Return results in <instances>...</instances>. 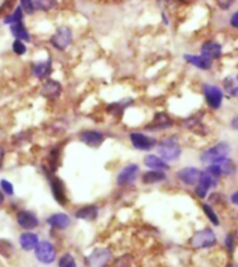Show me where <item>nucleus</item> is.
Returning <instances> with one entry per match:
<instances>
[{"mask_svg":"<svg viewBox=\"0 0 238 267\" xmlns=\"http://www.w3.org/2000/svg\"><path fill=\"white\" fill-rule=\"evenodd\" d=\"M229 154H230V145L227 142H219L212 148L204 150L199 156V160L206 166H209V164L222 162L226 157H229Z\"/></svg>","mask_w":238,"mask_h":267,"instance_id":"f257e3e1","label":"nucleus"},{"mask_svg":"<svg viewBox=\"0 0 238 267\" xmlns=\"http://www.w3.org/2000/svg\"><path fill=\"white\" fill-rule=\"evenodd\" d=\"M181 146L176 138H164L157 145V153L164 162H177L181 156Z\"/></svg>","mask_w":238,"mask_h":267,"instance_id":"f03ea898","label":"nucleus"},{"mask_svg":"<svg viewBox=\"0 0 238 267\" xmlns=\"http://www.w3.org/2000/svg\"><path fill=\"white\" fill-rule=\"evenodd\" d=\"M217 242L216 235L210 228H204L199 230L195 234L191 237V245L195 249H206V248H212Z\"/></svg>","mask_w":238,"mask_h":267,"instance_id":"7ed1b4c3","label":"nucleus"},{"mask_svg":"<svg viewBox=\"0 0 238 267\" xmlns=\"http://www.w3.org/2000/svg\"><path fill=\"white\" fill-rule=\"evenodd\" d=\"M217 182H219V178L214 177L212 173H209V171L205 169V170L202 171V174H201V177H199V181H198L197 185H195V194L198 195V198L205 199L206 195L209 194V191H210L212 188L217 185Z\"/></svg>","mask_w":238,"mask_h":267,"instance_id":"20e7f679","label":"nucleus"},{"mask_svg":"<svg viewBox=\"0 0 238 267\" xmlns=\"http://www.w3.org/2000/svg\"><path fill=\"white\" fill-rule=\"evenodd\" d=\"M33 251H35V258L43 265H52L56 260V248L49 241H39Z\"/></svg>","mask_w":238,"mask_h":267,"instance_id":"39448f33","label":"nucleus"},{"mask_svg":"<svg viewBox=\"0 0 238 267\" xmlns=\"http://www.w3.org/2000/svg\"><path fill=\"white\" fill-rule=\"evenodd\" d=\"M73 42V31L68 27H59L50 38V45L58 50H66Z\"/></svg>","mask_w":238,"mask_h":267,"instance_id":"423d86ee","label":"nucleus"},{"mask_svg":"<svg viewBox=\"0 0 238 267\" xmlns=\"http://www.w3.org/2000/svg\"><path fill=\"white\" fill-rule=\"evenodd\" d=\"M85 262L88 267H106L112 262V252L107 248H96L87 256Z\"/></svg>","mask_w":238,"mask_h":267,"instance_id":"0eeeda50","label":"nucleus"},{"mask_svg":"<svg viewBox=\"0 0 238 267\" xmlns=\"http://www.w3.org/2000/svg\"><path fill=\"white\" fill-rule=\"evenodd\" d=\"M204 96H205L206 103H208V106H209L210 109L217 110V109L222 107L223 92L219 87L210 85V84L205 85V87H204Z\"/></svg>","mask_w":238,"mask_h":267,"instance_id":"6e6552de","label":"nucleus"},{"mask_svg":"<svg viewBox=\"0 0 238 267\" xmlns=\"http://www.w3.org/2000/svg\"><path fill=\"white\" fill-rule=\"evenodd\" d=\"M130 141H131L132 146L138 150H150L156 146V139L149 137L147 134L142 132H131L130 134Z\"/></svg>","mask_w":238,"mask_h":267,"instance_id":"1a4fd4ad","label":"nucleus"},{"mask_svg":"<svg viewBox=\"0 0 238 267\" xmlns=\"http://www.w3.org/2000/svg\"><path fill=\"white\" fill-rule=\"evenodd\" d=\"M138 173H140L138 164H134V163L127 164L125 167L121 169V171L117 176V185L125 186L128 185V184H132L137 179V177H138Z\"/></svg>","mask_w":238,"mask_h":267,"instance_id":"9d476101","label":"nucleus"},{"mask_svg":"<svg viewBox=\"0 0 238 267\" xmlns=\"http://www.w3.org/2000/svg\"><path fill=\"white\" fill-rule=\"evenodd\" d=\"M201 174H202V170H199L197 167H184L177 171V178L185 185L195 186L199 181Z\"/></svg>","mask_w":238,"mask_h":267,"instance_id":"9b49d317","label":"nucleus"},{"mask_svg":"<svg viewBox=\"0 0 238 267\" xmlns=\"http://www.w3.org/2000/svg\"><path fill=\"white\" fill-rule=\"evenodd\" d=\"M17 224L27 231H30L39 226V219L32 211L21 210L17 213Z\"/></svg>","mask_w":238,"mask_h":267,"instance_id":"f8f14e48","label":"nucleus"},{"mask_svg":"<svg viewBox=\"0 0 238 267\" xmlns=\"http://www.w3.org/2000/svg\"><path fill=\"white\" fill-rule=\"evenodd\" d=\"M61 92H63V87L56 80H46L42 84L41 95L43 97H46V99L55 100L61 95Z\"/></svg>","mask_w":238,"mask_h":267,"instance_id":"ddd939ff","label":"nucleus"},{"mask_svg":"<svg viewBox=\"0 0 238 267\" xmlns=\"http://www.w3.org/2000/svg\"><path fill=\"white\" fill-rule=\"evenodd\" d=\"M80 141L89 148H99L105 141V135L99 131L87 130L80 134Z\"/></svg>","mask_w":238,"mask_h":267,"instance_id":"4468645a","label":"nucleus"},{"mask_svg":"<svg viewBox=\"0 0 238 267\" xmlns=\"http://www.w3.org/2000/svg\"><path fill=\"white\" fill-rule=\"evenodd\" d=\"M173 119L169 116L167 113L164 112H159V113L155 114L153 120L149 122L148 130L150 131H160V130H166V128H170L173 127Z\"/></svg>","mask_w":238,"mask_h":267,"instance_id":"2eb2a0df","label":"nucleus"},{"mask_svg":"<svg viewBox=\"0 0 238 267\" xmlns=\"http://www.w3.org/2000/svg\"><path fill=\"white\" fill-rule=\"evenodd\" d=\"M49 179H50V189H52L53 198H55V199L58 201V203H60L61 206H64L67 203V194L63 181H61L59 177H49Z\"/></svg>","mask_w":238,"mask_h":267,"instance_id":"dca6fc26","label":"nucleus"},{"mask_svg":"<svg viewBox=\"0 0 238 267\" xmlns=\"http://www.w3.org/2000/svg\"><path fill=\"white\" fill-rule=\"evenodd\" d=\"M222 45L216 41H206L201 48V55L206 57V59H209V60H212V61L222 56Z\"/></svg>","mask_w":238,"mask_h":267,"instance_id":"f3484780","label":"nucleus"},{"mask_svg":"<svg viewBox=\"0 0 238 267\" xmlns=\"http://www.w3.org/2000/svg\"><path fill=\"white\" fill-rule=\"evenodd\" d=\"M52 71H53V67H52L50 59L45 61H38L32 65V74L38 80H48Z\"/></svg>","mask_w":238,"mask_h":267,"instance_id":"a211bd4d","label":"nucleus"},{"mask_svg":"<svg viewBox=\"0 0 238 267\" xmlns=\"http://www.w3.org/2000/svg\"><path fill=\"white\" fill-rule=\"evenodd\" d=\"M18 242H20V246L24 251H33L36 248V245L39 243V237L35 233L27 231V233H23V234L20 235Z\"/></svg>","mask_w":238,"mask_h":267,"instance_id":"6ab92c4d","label":"nucleus"},{"mask_svg":"<svg viewBox=\"0 0 238 267\" xmlns=\"http://www.w3.org/2000/svg\"><path fill=\"white\" fill-rule=\"evenodd\" d=\"M182 59L191 65H194V67L199 68V70L208 71V70L212 68V60L206 59V57H204L202 55H199V56H195V55H184Z\"/></svg>","mask_w":238,"mask_h":267,"instance_id":"aec40b11","label":"nucleus"},{"mask_svg":"<svg viewBox=\"0 0 238 267\" xmlns=\"http://www.w3.org/2000/svg\"><path fill=\"white\" fill-rule=\"evenodd\" d=\"M144 164H145L148 169H150V170L167 171L169 169H170L169 163L164 162L160 156H156V154H148V156H145V159H144Z\"/></svg>","mask_w":238,"mask_h":267,"instance_id":"412c9836","label":"nucleus"},{"mask_svg":"<svg viewBox=\"0 0 238 267\" xmlns=\"http://www.w3.org/2000/svg\"><path fill=\"white\" fill-rule=\"evenodd\" d=\"M99 214V208L95 205H87V206H82L80 209H77L74 211V216L77 219L85 220V221H92L98 217Z\"/></svg>","mask_w":238,"mask_h":267,"instance_id":"4be33fe9","label":"nucleus"},{"mask_svg":"<svg viewBox=\"0 0 238 267\" xmlns=\"http://www.w3.org/2000/svg\"><path fill=\"white\" fill-rule=\"evenodd\" d=\"M48 224L56 230H66L71 224V220L64 213H55L48 219Z\"/></svg>","mask_w":238,"mask_h":267,"instance_id":"5701e85b","label":"nucleus"},{"mask_svg":"<svg viewBox=\"0 0 238 267\" xmlns=\"http://www.w3.org/2000/svg\"><path fill=\"white\" fill-rule=\"evenodd\" d=\"M223 88H224V92H226L229 96H238V75H236V74L227 75V77L223 80Z\"/></svg>","mask_w":238,"mask_h":267,"instance_id":"b1692460","label":"nucleus"},{"mask_svg":"<svg viewBox=\"0 0 238 267\" xmlns=\"http://www.w3.org/2000/svg\"><path fill=\"white\" fill-rule=\"evenodd\" d=\"M164 179H166V174H164V171L160 170H149L142 176V182L147 185L157 184V182H162Z\"/></svg>","mask_w":238,"mask_h":267,"instance_id":"393cba45","label":"nucleus"},{"mask_svg":"<svg viewBox=\"0 0 238 267\" xmlns=\"http://www.w3.org/2000/svg\"><path fill=\"white\" fill-rule=\"evenodd\" d=\"M10 32L13 33V36L16 39H20V41L28 42L31 38H30V32L27 31V28L23 24V21L20 23H14V24L10 25Z\"/></svg>","mask_w":238,"mask_h":267,"instance_id":"a878e982","label":"nucleus"},{"mask_svg":"<svg viewBox=\"0 0 238 267\" xmlns=\"http://www.w3.org/2000/svg\"><path fill=\"white\" fill-rule=\"evenodd\" d=\"M216 164H219L223 176H233V174L237 173V166H236V163L233 162L230 157H226L224 160L216 163Z\"/></svg>","mask_w":238,"mask_h":267,"instance_id":"bb28decb","label":"nucleus"},{"mask_svg":"<svg viewBox=\"0 0 238 267\" xmlns=\"http://www.w3.org/2000/svg\"><path fill=\"white\" fill-rule=\"evenodd\" d=\"M130 99H125L123 102H115V103H110V105L106 107V112L107 113L113 114V116H119V114H121L125 110V107L127 106H130L131 103H127Z\"/></svg>","mask_w":238,"mask_h":267,"instance_id":"cd10ccee","label":"nucleus"},{"mask_svg":"<svg viewBox=\"0 0 238 267\" xmlns=\"http://www.w3.org/2000/svg\"><path fill=\"white\" fill-rule=\"evenodd\" d=\"M35 8L41 10V11H50L52 8L56 7L58 0H33Z\"/></svg>","mask_w":238,"mask_h":267,"instance_id":"c85d7f7f","label":"nucleus"},{"mask_svg":"<svg viewBox=\"0 0 238 267\" xmlns=\"http://www.w3.org/2000/svg\"><path fill=\"white\" fill-rule=\"evenodd\" d=\"M202 209H204V211H205L206 217L210 220V221L213 223L214 226H220V220H219L217 214H216V211L212 209V206H210V205H208V203H204V205H202Z\"/></svg>","mask_w":238,"mask_h":267,"instance_id":"c756f323","label":"nucleus"},{"mask_svg":"<svg viewBox=\"0 0 238 267\" xmlns=\"http://www.w3.org/2000/svg\"><path fill=\"white\" fill-rule=\"evenodd\" d=\"M59 267H77L74 256L71 253H64L60 259H59Z\"/></svg>","mask_w":238,"mask_h":267,"instance_id":"7c9ffc66","label":"nucleus"},{"mask_svg":"<svg viewBox=\"0 0 238 267\" xmlns=\"http://www.w3.org/2000/svg\"><path fill=\"white\" fill-rule=\"evenodd\" d=\"M20 21H23V10H21V7H17L13 14H10V16L4 18V23L10 25L14 24V23H20Z\"/></svg>","mask_w":238,"mask_h":267,"instance_id":"2f4dec72","label":"nucleus"},{"mask_svg":"<svg viewBox=\"0 0 238 267\" xmlns=\"http://www.w3.org/2000/svg\"><path fill=\"white\" fill-rule=\"evenodd\" d=\"M0 255L4 258H10L13 255V243L8 241H0Z\"/></svg>","mask_w":238,"mask_h":267,"instance_id":"473e14b6","label":"nucleus"},{"mask_svg":"<svg viewBox=\"0 0 238 267\" xmlns=\"http://www.w3.org/2000/svg\"><path fill=\"white\" fill-rule=\"evenodd\" d=\"M20 3H21L20 7L25 14H33V11L36 10L35 4H33V0H20Z\"/></svg>","mask_w":238,"mask_h":267,"instance_id":"72a5a7b5","label":"nucleus"},{"mask_svg":"<svg viewBox=\"0 0 238 267\" xmlns=\"http://www.w3.org/2000/svg\"><path fill=\"white\" fill-rule=\"evenodd\" d=\"M13 52L16 53L17 56H23L27 53V46H25V43L23 41H20V39H16L14 43H13Z\"/></svg>","mask_w":238,"mask_h":267,"instance_id":"f704fd0d","label":"nucleus"},{"mask_svg":"<svg viewBox=\"0 0 238 267\" xmlns=\"http://www.w3.org/2000/svg\"><path fill=\"white\" fill-rule=\"evenodd\" d=\"M0 189L6 195H14V186L11 185V182H8L7 179L0 181Z\"/></svg>","mask_w":238,"mask_h":267,"instance_id":"c9c22d12","label":"nucleus"},{"mask_svg":"<svg viewBox=\"0 0 238 267\" xmlns=\"http://www.w3.org/2000/svg\"><path fill=\"white\" fill-rule=\"evenodd\" d=\"M236 0H216L217 6L222 8V10H229V8L234 4Z\"/></svg>","mask_w":238,"mask_h":267,"instance_id":"e433bc0d","label":"nucleus"},{"mask_svg":"<svg viewBox=\"0 0 238 267\" xmlns=\"http://www.w3.org/2000/svg\"><path fill=\"white\" fill-rule=\"evenodd\" d=\"M130 266V260H128V256H121L119 259L116 260L115 267H128Z\"/></svg>","mask_w":238,"mask_h":267,"instance_id":"4c0bfd02","label":"nucleus"},{"mask_svg":"<svg viewBox=\"0 0 238 267\" xmlns=\"http://www.w3.org/2000/svg\"><path fill=\"white\" fill-rule=\"evenodd\" d=\"M226 246L230 252L234 249V235L233 234H227V237H226Z\"/></svg>","mask_w":238,"mask_h":267,"instance_id":"58836bf2","label":"nucleus"},{"mask_svg":"<svg viewBox=\"0 0 238 267\" xmlns=\"http://www.w3.org/2000/svg\"><path fill=\"white\" fill-rule=\"evenodd\" d=\"M230 24H231V27H233V28H237V30H238V11H236V13H234V14L231 16Z\"/></svg>","mask_w":238,"mask_h":267,"instance_id":"ea45409f","label":"nucleus"},{"mask_svg":"<svg viewBox=\"0 0 238 267\" xmlns=\"http://www.w3.org/2000/svg\"><path fill=\"white\" fill-rule=\"evenodd\" d=\"M230 125H231V128H233V130L238 131V114L236 116V117H234V119H233V120H231Z\"/></svg>","mask_w":238,"mask_h":267,"instance_id":"a19ab883","label":"nucleus"},{"mask_svg":"<svg viewBox=\"0 0 238 267\" xmlns=\"http://www.w3.org/2000/svg\"><path fill=\"white\" fill-rule=\"evenodd\" d=\"M231 203H233V205H236V206H238V189L237 191H236V192H234V194L231 195Z\"/></svg>","mask_w":238,"mask_h":267,"instance_id":"79ce46f5","label":"nucleus"},{"mask_svg":"<svg viewBox=\"0 0 238 267\" xmlns=\"http://www.w3.org/2000/svg\"><path fill=\"white\" fill-rule=\"evenodd\" d=\"M3 157H4V149L0 146V166H1V162H3Z\"/></svg>","mask_w":238,"mask_h":267,"instance_id":"37998d69","label":"nucleus"},{"mask_svg":"<svg viewBox=\"0 0 238 267\" xmlns=\"http://www.w3.org/2000/svg\"><path fill=\"white\" fill-rule=\"evenodd\" d=\"M3 203H4V192L0 189V206H1Z\"/></svg>","mask_w":238,"mask_h":267,"instance_id":"c03bdc74","label":"nucleus"}]
</instances>
